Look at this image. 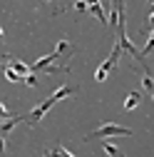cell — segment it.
Instances as JSON below:
<instances>
[{
    "mask_svg": "<svg viewBox=\"0 0 154 157\" xmlns=\"http://www.w3.org/2000/svg\"><path fill=\"white\" fill-rule=\"evenodd\" d=\"M119 55H122V45L117 43V45L112 48V55L107 57V60H105L100 67H97V72H94V80H97V82H105V80H107V75H109V70L119 63Z\"/></svg>",
    "mask_w": 154,
    "mask_h": 157,
    "instance_id": "cell-1",
    "label": "cell"
},
{
    "mask_svg": "<svg viewBox=\"0 0 154 157\" xmlns=\"http://www.w3.org/2000/svg\"><path fill=\"white\" fill-rule=\"evenodd\" d=\"M114 135H132V130L129 127H122V125H112V122H107V125H102V127H97L94 132H90L85 140H94V137H114Z\"/></svg>",
    "mask_w": 154,
    "mask_h": 157,
    "instance_id": "cell-2",
    "label": "cell"
},
{
    "mask_svg": "<svg viewBox=\"0 0 154 157\" xmlns=\"http://www.w3.org/2000/svg\"><path fill=\"white\" fill-rule=\"evenodd\" d=\"M52 105H55V100H52V97H47L45 102H40V105H37V107H35V110L28 115V122H30V125H37V122H40L42 117H45V112H47Z\"/></svg>",
    "mask_w": 154,
    "mask_h": 157,
    "instance_id": "cell-3",
    "label": "cell"
},
{
    "mask_svg": "<svg viewBox=\"0 0 154 157\" xmlns=\"http://www.w3.org/2000/svg\"><path fill=\"white\" fill-rule=\"evenodd\" d=\"M75 92H77V87H75V85H62V87H57L50 97H52L55 102H60V100H65V97H72Z\"/></svg>",
    "mask_w": 154,
    "mask_h": 157,
    "instance_id": "cell-4",
    "label": "cell"
},
{
    "mask_svg": "<svg viewBox=\"0 0 154 157\" xmlns=\"http://www.w3.org/2000/svg\"><path fill=\"white\" fill-rule=\"evenodd\" d=\"M5 63H10V67L15 70V72H20L23 77H28L32 70H30V65H25V63H20V60H15V57H10V55H5Z\"/></svg>",
    "mask_w": 154,
    "mask_h": 157,
    "instance_id": "cell-5",
    "label": "cell"
},
{
    "mask_svg": "<svg viewBox=\"0 0 154 157\" xmlns=\"http://www.w3.org/2000/svg\"><path fill=\"white\" fill-rule=\"evenodd\" d=\"M139 102H142V95H139L137 90H132V92L124 97V110H134Z\"/></svg>",
    "mask_w": 154,
    "mask_h": 157,
    "instance_id": "cell-6",
    "label": "cell"
},
{
    "mask_svg": "<svg viewBox=\"0 0 154 157\" xmlns=\"http://www.w3.org/2000/svg\"><path fill=\"white\" fill-rule=\"evenodd\" d=\"M23 120H28V117H23V115H17V117H10V120H5L3 122V127H0V130H3V137H8V132L17 125V122H23Z\"/></svg>",
    "mask_w": 154,
    "mask_h": 157,
    "instance_id": "cell-7",
    "label": "cell"
},
{
    "mask_svg": "<svg viewBox=\"0 0 154 157\" xmlns=\"http://www.w3.org/2000/svg\"><path fill=\"white\" fill-rule=\"evenodd\" d=\"M102 152H107L109 157H124V152H122L117 145H112V142H105V145H102Z\"/></svg>",
    "mask_w": 154,
    "mask_h": 157,
    "instance_id": "cell-8",
    "label": "cell"
},
{
    "mask_svg": "<svg viewBox=\"0 0 154 157\" xmlns=\"http://www.w3.org/2000/svg\"><path fill=\"white\" fill-rule=\"evenodd\" d=\"M3 70H5V77H8V80H10V82H25V77H23L20 72H15V70H13L10 65H5Z\"/></svg>",
    "mask_w": 154,
    "mask_h": 157,
    "instance_id": "cell-9",
    "label": "cell"
},
{
    "mask_svg": "<svg viewBox=\"0 0 154 157\" xmlns=\"http://www.w3.org/2000/svg\"><path fill=\"white\" fill-rule=\"evenodd\" d=\"M142 85H144V90L152 95V100H154V77H152L149 72H144V75H142Z\"/></svg>",
    "mask_w": 154,
    "mask_h": 157,
    "instance_id": "cell-10",
    "label": "cell"
},
{
    "mask_svg": "<svg viewBox=\"0 0 154 157\" xmlns=\"http://www.w3.org/2000/svg\"><path fill=\"white\" fill-rule=\"evenodd\" d=\"M90 10H92V15H97V17H100V23H105V25L109 23V20H107V15H105V10H102V5H100V3H94V5H90Z\"/></svg>",
    "mask_w": 154,
    "mask_h": 157,
    "instance_id": "cell-11",
    "label": "cell"
},
{
    "mask_svg": "<svg viewBox=\"0 0 154 157\" xmlns=\"http://www.w3.org/2000/svg\"><path fill=\"white\" fill-rule=\"evenodd\" d=\"M50 157H75V155H70L65 147H55V150H50Z\"/></svg>",
    "mask_w": 154,
    "mask_h": 157,
    "instance_id": "cell-12",
    "label": "cell"
},
{
    "mask_svg": "<svg viewBox=\"0 0 154 157\" xmlns=\"http://www.w3.org/2000/svg\"><path fill=\"white\" fill-rule=\"evenodd\" d=\"M154 50V30H152V35H149V40H147V45H144V50H142V55H149Z\"/></svg>",
    "mask_w": 154,
    "mask_h": 157,
    "instance_id": "cell-13",
    "label": "cell"
},
{
    "mask_svg": "<svg viewBox=\"0 0 154 157\" xmlns=\"http://www.w3.org/2000/svg\"><path fill=\"white\" fill-rule=\"evenodd\" d=\"M90 8V3H87V0H75V10H80V13H85Z\"/></svg>",
    "mask_w": 154,
    "mask_h": 157,
    "instance_id": "cell-14",
    "label": "cell"
},
{
    "mask_svg": "<svg viewBox=\"0 0 154 157\" xmlns=\"http://www.w3.org/2000/svg\"><path fill=\"white\" fill-rule=\"evenodd\" d=\"M55 50H57V52L62 55V52H67V50H70V43H67V40H60V43H57V48H55Z\"/></svg>",
    "mask_w": 154,
    "mask_h": 157,
    "instance_id": "cell-15",
    "label": "cell"
},
{
    "mask_svg": "<svg viewBox=\"0 0 154 157\" xmlns=\"http://www.w3.org/2000/svg\"><path fill=\"white\" fill-rule=\"evenodd\" d=\"M25 85H28V87H35V85H37V77H35V72H30V75L25 77Z\"/></svg>",
    "mask_w": 154,
    "mask_h": 157,
    "instance_id": "cell-16",
    "label": "cell"
},
{
    "mask_svg": "<svg viewBox=\"0 0 154 157\" xmlns=\"http://www.w3.org/2000/svg\"><path fill=\"white\" fill-rule=\"evenodd\" d=\"M147 23H149V28L154 30V0L149 3V20H147Z\"/></svg>",
    "mask_w": 154,
    "mask_h": 157,
    "instance_id": "cell-17",
    "label": "cell"
},
{
    "mask_svg": "<svg viewBox=\"0 0 154 157\" xmlns=\"http://www.w3.org/2000/svg\"><path fill=\"white\" fill-rule=\"evenodd\" d=\"M47 3H52V5H57V3H60V0H47Z\"/></svg>",
    "mask_w": 154,
    "mask_h": 157,
    "instance_id": "cell-18",
    "label": "cell"
}]
</instances>
